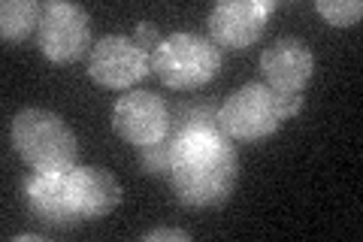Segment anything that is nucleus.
<instances>
[{
	"label": "nucleus",
	"mask_w": 363,
	"mask_h": 242,
	"mask_svg": "<svg viewBox=\"0 0 363 242\" xmlns=\"http://www.w3.org/2000/svg\"><path fill=\"white\" fill-rule=\"evenodd\" d=\"M240 179V158L233 140L221 131H188L173 140V182L176 200L191 209L218 206L233 194Z\"/></svg>",
	"instance_id": "obj_1"
},
{
	"label": "nucleus",
	"mask_w": 363,
	"mask_h": 242,
	"mask_svg": "<svg viewBox=\"0 0 363 242\" xmlns=\"http://www.w3.org/2000/svg\"><path fill=\"white\" fill-rule=\"evenodd\" d=\"M13 148L33 172H70L79 158L76 133L58 112L28 106L9 121Z\"/></svg>",
	"instance_id": "obj_2"
},
{
	"label": "nucleus",
	"mask_w": 363,
	"mask_h": 242,
	"mask_svg": "<svg viewBox=\"0 0 363 242\" xmlns=\"http://www.w3.org/2000/svg\"><path fill=\"white\" fill-rule=\"evenodd\" d=\"M221 70V49L203 33L179 31L152 52V73L173 91H197Z\"/></svg>",
	"instance_id": "obj_3"
},
{
	"label": "nucleus",
	"mask_w": 363,
	"mask_h": 242,
	"mask_svg": "<svg viewBox=\"0 0 363 242\" xmlns=\"http://www.w3.org/2000/svg\"><path fill=\"white\" fill-rule=\"evenodd\" d=\"M285 119L279 109V94L264 82H248L233 91L218 106V128L224 136L240 143H255L276 133Z\"/></svg>",
	"instance_id": "obj_4"
},
{
	"label": "nucleus",
	"mask_w": 363,
	"mask_h": 242,
	"mask_svg": "<svg viewBox=\"0 0 363 242\" xmlns=\"http://www.w3.org/2000/svg\"><path fill=\"white\" fill-rule=\"evenodd\" d=\"M37 45L55 64H73L91 52V16L85 6L70 0H49L43 4Z\"/></svg>",
	"instance_id": "obj_5"
},
{
	"label": "nucleus",
	"mask_w": 363,
	"mask_h": 242,
	"mask_svg": "<svg viewBox=\"0 0 363 242\" xmlns=\"http://www.w3.org/2000/svg\"><path fill=\"white\" fill-rule=\"evenodd\" d=\"M149 73H152V55L143 52L133 43V37H124V33H112V37L97 40L88 52V76L104 88L112 91L133 88Z\"/></svg>",
	"instance_id": "obj_6"
},
{
	"label": "nucleus",
	"mask_w": 363,
	"mask_h": 242,
	"mask_svg": "<svg viewBox=\"0 0 363 242\" xmlns=\"http://www.w3.org/2000/svg\"><path fill=\"white\" fill-rule=\"evenodd\" d=\"M276 6V0H221L209 13V40L227 52L252 49Z\"/></svg>",
	"instance_id": "obj_7"
},
{
	"label": "nucleus",
	"mask_w": 363,
	"mask_h": 242,
	"mask_svg": "<svg viewBox=\"0 0 363 242\" xmlns=\"http://www.w3.org/2000/svg\"><path fill=\"white\" fill-rule=\"evenodd\" d=\"M112 131L130 145H149L169 133V106L161 94L145 88L128 91L112 109Z\"/></svg>",
	"instance_id": "obj_8"
},
{
	"label": "nucleus",
	"mask_w": 363,
	"mask_h": 242,
	"mask_svg": "<svg viewBox=\"0 0 363 242\" xmlns=\"http://www.w3.org/2000/svg\"><path fill=\"white\" fill-rule=\"evenodd\" d=\"M260 70L267 76V85L281 94H297L309 85L315 70V55L309 43L300 37H279L269 43L260 55Z\"/></svg>",
	"instance_id": "obj_9"
},
{
	"label": "nucleus",
	"mask_w": 363,
	"mask_h": 242,
	"mask_svg": "<svg viewBox=\"0 0 363 242\" xmlns=\"http://www.w3.org/2000/svg\"><path fill=\"white\" fill-rule=\"evenodd\" d=\"M25 194H28L30 212L45 224L70 227L76 221H82L67 172H30L25 179Z\"/></svg>",
	"instance_id": "obj_10"
},
{
	"label": "nucleus",
	"mask_w": 363,
	"mask_h": 242,
	"mask_svg": "<svg viewBox=\"0 0 363 242\" xmlns=\"http://www.w3.org/2000/svg\"><path fill=\"white\" fill-rule=\"evenodd\" d=\"M67 179H70L73 200H76V209L82 215V221L104 218L121 206L124 191L118 185V179L104 167H73L67 172Z\"/></svg>",
	"instance_id": "obj_11"
},
{
	"label": "nucleus",
	"mask_w": 363,
	"mask_h": 242,
	"mask_svg": "<svg viewBox=\"0 0 363 242\" xmlns=\"http://www.w3.org/2000/svg\"><path fill=\"white\" fill-rule=\"evenodd\" d=\"M43 6L33 0H4L0 4V37L4 43H21L40 25Z\"/></svg>",
	"instance_id": "obj_12"
},
{
	"label": "nucleus",
	"mask_w": 363,
	"mask_h": 242,
	"mask_svg": "<svg viewBox=\"0 0 363 242\" xmlns=\"http://www.w3.org/2000/svg\"><path fill=\"white\" fill-rule=\"evenodd\" d=\"M188 131H221L218 128V106L212 100L200 103H179L176 115H169V136L188 133Z\"/></svg>",
	"instance_id": "obj_13"
},
{
	"label": "nucleus",
	"mask_w": 363,
	"mask_h": 242,
	"mask_svg": "<svg viewBox=\"0 0 363 242\" xmlns=\"http://www.w3.org/2000/svg\"><path fill=\"white\" fill-rule=\"evenodd\" d=\"M140 167L145 176H169L173 170V136H164L157 143L140 145Z\"/></svg>",
	"instance_id": "obj_14"
},
{
	"label": "nucleus",
	"mask_w": 363,
	"mask_h": 242,
	"mask_svg": "<svg viewBox=\"0 0 363 242\" xmlns=\"http://www.w3.org/2000/svg\"><path fill=\"white\" fill-rule=\"evenodd\" d=\"M315 9L327 18V25H333V28H354L363 18L360 0H318Z\"/></svg>",
	"instance_id": "obj_15"
},
{
	"label": "nucleus",
	"mask_w": 363,
	"mask_h": 242,
	"mask_svg": "<svg viewBox=\"0 0 363 242\" xmlns=\"http://www.w3.org/2000/svg\"><path fill=\"white\" fill-rule=\"evenodd\" d=\"M161 31H157V25H155V21H140V25H136L133 28V43L136 45H140V49L143 52H155L157 49V45H161Z\"/></svg>",
	"instance_id": "obj_16"
},
{
	"label": "nucleus",
	"mask_w": 363,
	"mask_h": 242,
	"mask_svg": "<svg viewBox=\"0 0 363 242\" xmlns=\"http://www.w3.org/2000/svg\"><path fill=\"white\" fill-rule=\"evenodd\" d=\"M191 242V233L182 227H157V230H149V233H143V242Z\"/></svg>",
	"instance_id": "obj_17"
},
{
	"label": "nucleus",
	"mask_w": 363,
	"mask_h": 242,
	"mask_svg": "<svg viewBox=\"0 0 363 242\" xmlns=\"http://www.w3.org/2000/svg\"><path fill=\"white\" fill-rule=\"evenodd\" d=\"M16 242H43V236L40 233H18V236H13Z\"/></svg>",
	"instance_id": "obj_18"
}]
</instances>
